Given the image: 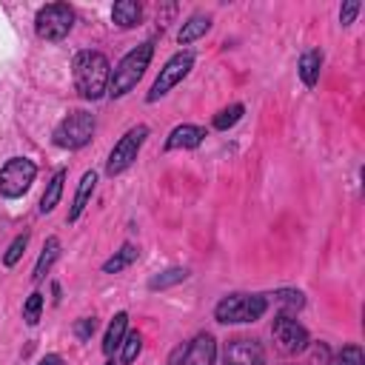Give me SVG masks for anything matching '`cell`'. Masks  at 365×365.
<instances>
[{"label":"cell","instance_id":"6da1fadb","mask_svg":"<svg viewBox=\"0 0 365 365\" xmlns=\"http://www.w3.org/2000/svg\"><path fill=\"white\" fill-rule=\"evenodd\" d=\"M74 74V86L86 100H97L108 91V77H111V66L106 60L103 51H80L74 57L71 66Z\"/></svg>","mask_w":365,"mask_h":365},{"label":"cell","instance_id":"7a4b0ae2","mask_svg":"<svg viewBox=\"0 0 365 365\" xmlns=\"http://www.w3.org/2000/svg\"><path fill=\"white\" fill-rule=\"evenodd\" d=\"M151 54H154V43H151V40L140 43L137 48H131V51L114 66V71H111V77H108V94H111V97H125V94L140 83V77L145 74V68H148V63H151Z\"/></svg>","mask_w":365,"mask_h":365},{"label":"cell","instance_id":"3957f363","mask_svg":"<svg viewBox=\"0 0 365 365\" xmlns=\"http://www.w3.org/2000/svg\"><path fill=\"white\" fill-rule=\"evenodd\" d=\"M268 302L265 297H248V294H231V297H222L214 308V317L217 322H254L265 314Z\"/></svg>","mask_w":365,"mask_h":365},{"label":"cell","instance_id":"277c9868","mask_svg":"<svg viewBox=\"0 0 365 365\" xmlns=\"http://www.w3.org/2000/svg\"><path fill=\"white\" fill-rule=\"evenodd\" d=\"M91 137H94V117L88 111H71L68 117H63L57 123L51 140H54V145L74 151V148H83Z\"/></svg>","mask_w":365,"mask_h":365},{"label":"cell","instance_id":"5b68a950","mask_svg":"<svg viewBox=\"0 0 365 365\" xmlns=\"http://www.w3.org/2000/svg\"><path fill=\"white\" fill-rule=\"evenodd\" d=\"M37 177V165L26 157H11L3 168H0V194L9 197V200H17L23 197L31 182Z\"/></svg>","mask_w":365,"mask_h":365},{"label":"cell","instance_id":"8992f818","mask_svg":"<svg viewBox=\"0 0 365 365\" xmlns=\"http://www.w3.org/2000/svg\"><path fill=\"white\" fill-rule=\"evenodd\" d=\"M74 26V11L66 3H48L37 11L34 29L43 40H63Z\"/></svg>","mask_w":365,"mask_h":365},{"label":"cell","instance_id":"52a82bcc","mask_svg":"<svg viewBox=\"0 0 365 365\" xmlns=\"http://www.w3.org/2000/svg\"><path fill=\"white\" fill-rule=\"evenodd\" d=\"M145 137H148V125H134V128H128V131L117 140V145L111 148L108 163H106V174H108V177L123 174V171L137 160V151H140V145L145 143Z\"/></svg>","mask_w":365,"mask_h":365},{"label":"cell","instance_id":"ba28073f","mask_svg":"<svg viewBox=\"0 0 365 365\" xmlns=\"http://www.w3.org/2000/svg\"><path fill=\"white\" fill-rule=\"evenodd\" d=\"M191 66H194V54H191V51L174 54V57L160 68V74H157V80H154V86H151V91H148V103H154V100H160L163 94H168V91L191 71Z\"/></svg>","mask_w":365,"mask_h":365},{"label":"cell","instance_id":"9c48e42d","mask_svg":"<svg viewBox=\"0 0 365 365\" xmlns=\"http://www.w3.org/2000/svg\"><path fill=\"white\" fill-rule=\"evenodd\" d=\"M271 334H274L277 345H279L285 354H299V351L308 348V331H305L291 314H285V311L274 317Z\"/></svg>","mask_w":365,"mask_h":365},{"label":"cell","instance_id":"30bf717a","mask_svg":"<svg viewBox=\"0 0 365 365\" xmlns=\"http://www.w3.org/2000/svg\"><path fill=\"white\" fill-rule=\"evenodd\" d=\"M222 365H265V351L257 339H231L222 351Z\"/></svg>","mask_w":365,"mask_h":365},{"label":"cell","instance_id":"8fae6325","mask_svg":"<svg viewBox=\"0 0 365 365\" xmlns=\"http://www.w3.org/2000/svg\"><path fill=\"white\" fill-rule=\"evenodd\" d=\"M214 359H217V339L211 334H197L188 342L180 365H214Z\"/></svg>","mask_w":365,"mask_h":365},{"label":"cell","instance_id":"7c38bea8","mask_svg":"<svg viewBox=\"0 0 365 365\" xmlns=\"http://www.w3.org/2000/svg\"><path fill=\"white\" fill-rule=\"evenodd\" d=\"M202 140H205V128L185 123V125H177V128L168 134L165 148H168V151H174V148H197Z\"/></svg>","mask_w":365,"mask_h":365},{"label":"cell","instance_id":"4fadbf2b","mask_svg":"<svg viewBox=\"0 0 365 365\" xmlns=\"http://www.w3.org/2000/svg\"><path fill=\"white\" fill-rule=\"evenodd\" d=\"M94 185H97V174L94 171H86L80 177V185H77V194H74V202H71V211H68V222H74L83 214V208L88 205V200L94 194Z\"/></svg>","mask_w":365,"mask_h":365},{"label":"cell","instance_id":"5bb4252c","mask_svg":"<svg viewBox=\"0 0 365 365\" xmlns=\"http://www.w3.org/2000/svg\"><path fill=\"white\" fill-rule=\"evenodd\" d=\"M111 17L120 29H134L143 17V6L137 0H117L114 9H111Z\"/></svg>","mask_w":365,"mask_h":365},{"label":"cell","instance_id":"9a60e30c","mask_svg":"<svg viewBox=\"0 0 365 365\" xmlns=\"http://www.w3.org/2000/svg\"><path fill=\"white\" fill-rule=\"evenodd\" d=\"M208 29H211V17H208V14H191V17L182 23L177 40H180V46H188V43H194L197 37H202Z\"/></svg>","mask_w":365,"mask_h":365},{"label":"cell","instance_id":"2e32d148","mask_svg":"<svg viewBox=\"0 0 365 365\" xmlns=\"http://www.w3.org/2000/svg\"><path fill=\"white\" fill-rule=\"evenodd\" d=\"M319 68H322V51L308 48V51L299 57V77H302V83H305L308 88L317 86V80H319Z\"/></svg>","mask_w":365,"mask_h":365},{"label":"cell","instance_id":"e0dca14e","mask_svg":"<svg viewBox=\"0 0 365 365\" xmlns=\"http://www.w3.org/2000/svg\"><path fill=\"white\" fill-rule=\"evenodd\" d=\"M60 257V240L57 237H48L46 240V245H43V251H40V257H37V265H34V274H31V279L34 282H40L48 271H51V265H54V259Z\"/></svg>","mask_w":365,"mask_h":365},{"label":"cell","instance_id":"ac0fdd59","mask_svg":"<svg viewBox=\"0 0 365 365\" xmlns=\"http://www.w3.org/2000/svg\"><path fill=\"white\" fill-rule=\"evenodd\" d=\"M125 325H128V314L125 311H120L114 319H111V325H108V331H106V339H103V354H114L120 345H123V339H125Z\"/></svg>","mask_w":365,"mask_h":365},{"label":"cell","instance_id":"d6986e66","mask_svg":"<svg viewBox=\"0 0 365 365\" xmlns=\"http://www.w3.org/2000/svg\"><path fill=\"white\" fill-rule=\"evenodd\" d=\"M63 182H66V168H60V171L51 177V182L46 185V191H43V197H40V211H43V214L54 211V205L60 202V197H63Z\"/></svg>","mask_w":365,"mask_h":365},{"label":"cell","instance_id":"ffe728a7","mask_svg":"<svg viewBox=\"0 0 365 365\" xmlns=\"http://www.w3.org/2000/svg\"><path fill=\"white\" fill-rule=\"evenodd\" d=\"M137 257H140V251H137L131 242H125L114 257H108V259L103 262V271H106V274H120V271H123V268H128Z\"/></svg>","mask_w":365,"mask_h":365},{"label":"cell","instance_id":"44dd1931","mask_svg":"<svg viewBox=\"0 0 365 365\" xmlns=\"http://www.w3.org/2000/svg\"><path fill=\"white\" fill-rule=\"evenodd\" d=\"M185 277H188V271H185V268H168V271H163V274L151 277V279H148V288H151V291H163V288H171V285L182 282Z\"/></svg>","mask_w":365,"mask_h":365},{"label":"cell","instance_id":"7402d4cb","mask_svg":"<svg viewBox=\"0 0 365 365\" xmlns=\"http://www.w3.org/2000/svg\"><path fill=\"white\" fill-rule=\"evenodd\" d=\"M26 245H29V231H23V234H17L14 240H11V245L6 248V254H3V262L11 268V265H17V259L23 257V251H26Z\"/></svg>","mask_w":365,"mask_h":365},{"label":"cell","instance_id":"603a6c76","mask_svg":"<svg viewBox=\"0 0 365 365\" xmlns=\"http://www.w3.org/2000/svg\"><path fill=\"white\" fill-rule=\"evenodd\" d=\"M242 111H245V108H242L240 103H234V106H228V108H222V111H220V114L214 117V128H220V131H225V128H231V125H234V123H237V120L242 117Z\"/></svg>","mask_w":365,"mask_h":365},{"label":"cell","instance_id":"cb8c5ba5","mask_svg":"<svg viewBox=\"0 0 365 365\" xmlns=\"http://www.w3.org/2000/svg\"><path fill=\"white\" fill-rule=\"evenodd\" d=\"M331 365H365L362 348H359V345H345V348L331 359Z\"/></svg>","mask_w":365,"mask_h":365},{"label":"cell","instance_id":"d4e9b609","mask_svg":"<svg viewBox=\"0 0 365 365\" xmlns=\"http://www.w3.org/2000/svg\"><path fill=\"white\" fill-rule=\"evenodd\" d=\"M123 362H134L137 356H140V351H143V336L137 334V331H131L125 339H123Z\"/></svg>","mask_w":365,"mask_h":365},{"label":"cell","instance_id":"484cf974","mask_svg":"<svg viewBox=\"0 0 365 365\" xmlns=\"http://www.w3.org/2000/svg\"><path fill=\"white\" fill-rule=\"evenodd\" d=\"M40 311H43V294L34 291V294L26 299V305H23V319H26L29 325H34V322L40 319Z\"/></svg>","mask_w":365,"mask_h":365},{"label":"cell","instance_id":"4316f807","mask_svg":"<svg viewBox=\"0 0 365 365\" xmlns=\"http://www.w3.org/2000/svg\"><path fill=\"white\" fill-rule=\"evenodd\" d=\"M274 299H277L279 305L291 308V311H297V308H302V305H305V297H302L299 291H277V294H274Z\"/></svg>","mask_w":365,"mask_h":365},{"label":"cell","instance_id":"83f0119b","mask_svg":"<svg viewBox=\"0 0 365 365\" xmlns=\"http://www.w3.org/2000/svg\"><path fill=\"white\" fill-rule=\"evenodd\" d=\"M359 9H362V6H359V0H348V3L339 9V23H342V26H351V23H354V17L359 14Z\"/></svg>","mask_w":365,"mask_h":365},{"label":"cell","instance_id":"f1b7e54d","mask_svg":"<svg viewBox=\"0 0 365 365\" xmlns=\"http://www.w3.org/2000/svg\"><path fill=\"white\" fill-rule=\"evenodd\" d=\"M94 328H97L94 317H86V319H80V322L74 325V334H77V339H88V336L94 334Z\"/></svg>","mask_w":365,"mask_h":365},{"label":"cell","instance_id":"f546056e","mask_svg":"<svg viewBox=\"0 0 365 365\" xmlns=\"http://www.w3.org/2000/svg\"><path fill=\"white\" fill-rule=\"evenodd\" d=\"M37 365H63V356H57V354H48V356H43Z\"/></svg>","mask_w":365,"mask_h":365},{"label":"cell","instance_id":"4dcf8cb0","mask_svg":"<svg viewBox=\"0 0 365 365\" xmlns=\"http://www.w3.org/2000/svg\"><path fill=\"white\" fill-rule=\"evenodd\" d=\"M106 365H114V362H106Z\"/></svg>","mask_w":365,"mask_h":365}]
</instances>
